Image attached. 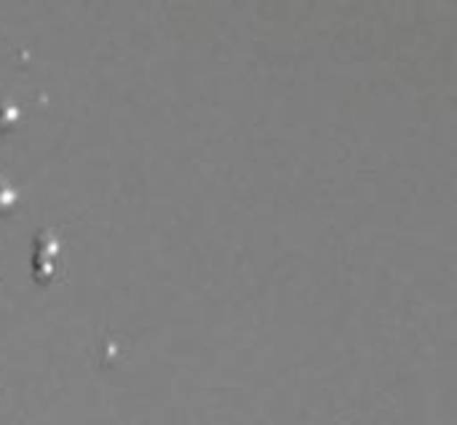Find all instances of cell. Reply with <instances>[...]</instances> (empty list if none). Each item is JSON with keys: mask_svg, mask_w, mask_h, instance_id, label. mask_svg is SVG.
I'll use <instances>...</instances> for the list:
<instances>
[{"mask_svg": "<svg viewBox=\"0 0 457 425\" xmlns=\"http://www.w3.org/2000/svg\"><path fill=\"white\" fill-rule=\"evenodd\" d=\"M35 252H37V257L54 260V257L59 254V241H56V236H54L51 230H43V233L35 238Z\"/></svg>", "mask_w": 457, "mask_h": 425, "instance_id": "6da1fadb", "label": "cell"}, {"mask_svg": "<svg viewBox=\"0 0 457 425\" xmlns=\"http://www.w3.org/2000/svg\"><path fill=\"white\" fill-rule=\"evenodd\" d=\"M16 201H19V193H16L13 182L5 174H0V214L11 212L16 206Z\"/></svg>", "mask_w": 457, "mask_h": 425, "instance_id": "7a4b0ae2", "label": "cell"}, {"mask_svg": "<svg viewBox=\"0 0 457 425\" xmlns=\"http://www.w3.org/2000/svg\"><path fill=\"white\" fill-rule=\"evenodd\" d=\"M32 271H35V276L40 279V281H46V279H51L54 276V260H48V257H32Z\"/></svg>", "mask_w": 457, "mask_h": 425, "instance_id": "277c9868", "label": "cell"}, {"mask_svg": "<svg viewBox=\"0 0 457 425\" xmlns=\"http://www.w3.org/2000/svg\"><path fill=\"white\" fill-rule=\"evenodd\" d=\"M19 123V107L11 102V99H3L0 102V129H13Z\"/></svg>", "mask_w": 457, "mask_h": 425, "instance_id": "3957f363", "label": "cell"}]
</instances>
